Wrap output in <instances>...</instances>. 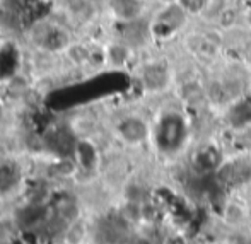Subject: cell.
Instances as JSON below:
<instances>
[{"mask_svg": "<svg viewBox=\"0 0 251 244\" xmlns=\"http://www.w3.org/2000/svg\"><path fill=\"white\" fill-rule=\"evenodd\" d=\"M246 23H248V26H251V3L246 9Z\"/></svg>", "mask_w": 251, "mask_h": 244, "instance_id": "obj_10", "label": "cell"}, {"mask_svg": "<svg viewBox=\"0 0 251 244\" xmlns=\"http://www.w3.org/2000/svg\"><path fill=\"white\" fill-rule=\"evenodd\" d=\"M72 159L77 164V169H79V179L82 176H93L98 171L101 162V154L93 137L77 139L72 152Z\"/></svg>", "mask_w": 251, "mask_h": 244, "instance_id": "obj_3", "label": "cell"}, {"mask_svg": "<svg viewBox=\"0 0 251 244\" xmlns=\"http://www.w3.org/2000/svg\"><path fill=\"white\" fill-rule=\"evenodd\" d=\"M164 244H186V241L181 238V236H169Z\"/></svg>", "mask_w": 251, "mask_h": 244, "instance_id": "obj_9", "label": "cell"}, {"mask_svg": "<svg viewBox=\"0 0 251 244\" xmlns=\"http://www.w3.org/2000/svg\"><path fill=\"white\" fill-rule=\"evenodd\" d=\"M0 244H27V239L10 212L0 214Z\"/></svg>", "mask_w": 251, "mask_h": 244, "instance_id": "obj_5", "label": "cell"}, {"mask_svg": "<svg viewBox=\"0 0 251 244\" xmlns=\"http://www.w3.org/2000/svg\"><path fill=\"white\" fill-rule=\"evenodd\" d=\"M125 244H154V241L147 236H130Z\"/></svg>", "mask_w": 251, "mask_h": 244, "instance_id": "obj_8", "label": "cell"}, {"mask_svg": "<svg viewBox=\"0 0 251 244\" xmlns=\"http://www.w3.org/2000/svg\"><path fill=\"white\" fill-rule=\"evenodd\" d=\"M236 23H238V12L232 7H226L224 10H221V14H219V26L222 29H229Z\"/></svg>", "mask_w": 251, "mask_h": 244, "instance_id": "obj_7", "label": "cell"}, {"mask_svg": "<svg viewBox=\"0 0 251 244\" xmlns=\"http://www.w3.org/2000/svg\"><path fill=\"white\" fill-rule=\"evenodd\" d=\"M27 41L34 51L60 56L67 45L74 40L72 27L65 21L55 17H41L27 29Z\"/></svg>", "mask_w": 251, "mask_h": 244, "instance_id": "obj_1", "label": "cell"}, {"mask_svg": "<svg viewBox=\"0 0 251 244\" xmlns=\"http://www.w3.org/2000/svg\"><path fill=\"white\" fill-rule=\"evenodd\" d=\"M115 133L125 146H142L149 139V123L139 115H126L120 118L115 125Z\"/></svg>", "mask_w": 251, "mask_h": 244, "instance_id": "obj_2", "label": "cell"}, {"mask_svg": "<svg viewBox=\"0 0 251 244\" xmlns=\"http://www.w3.org/2000/svg\"><path fill=\"white\" fill-rule=\"evenodd\" d=\"M168 70L164 67H161L159 63H149L142 69V73H140V80H142L144 87L149 91H162L168 84Z\"/></svg>", "mask_w": 251, "mask_h": 244, "instance_id": "obj_6", "label": "cell"}, {"mask_svg": "<svg viewBox=\"0 0 251 244\" xmlns=\"http://www.w3.org/2000/svg\"><path fill=\"white\" fill-rule=\"evenodd\" d=\"M104 51V65L113 67V69H123L132 62L133 49L132 45H128L123 40L109 41L108 45L102 47Z\"/></svg>", "mask_w": 251, "mask_h": 244, "instance_id": "obj_4", "label": "cell"}, {"mask_svg": "<svg viewBox=\"0 0 251 244\" xmlns=\"http://www.w3.org/2000/svg\"><path fill=\"white\" fill-rule=\"evenodd\" d=\"M246 53H248V58H251V45L248 47V49H246Z\"/></svg>", "mask_w": 251, "mask_h": 244, "instance_id": "obj_11", "label": "cell"}]
</instances>
